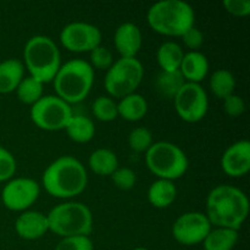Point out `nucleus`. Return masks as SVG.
Wrapping results in <instances>:
<instances>
[{"label":"nucleus","instance_id":"7","mask_svg":"<svg viewBox=\"0 0 250 250\" xmlns=\"http://www.w3.org/2000/svg\"><path fill=\"white\" fill-rule=\"evenodd\" d=\"M146 164L151 173L160 180L175 181L188 170L187 155L176 144L156 142L146 153Z\"/></svg>","mask_w":250,"mask_h":250},{"label":"nucleus","instance_id":"5","mask_svg":"<svg viewBox=\"0 0 250 250\" xmlns=\"http://www.w3.org/2000/svg\"><path fill=\"white\" fill-rule=\"evenodd\" d=\"M23 66L29 76L42 83L53 82L61 66V55L58 45L50 37L33 36L23 48Z\"/></svg>","mask_w":250,"mask_h":250},{"label":"nucleus","instance_id":"22","mask_svg":"<svg viewBox=\"0 0 250 250\" xmlns=\"http://www.w3.org/2000/svg\"><path fill=\"white\" fill-rule=\"evenodd\" d=\"M238 241V231L224 227L210 229L203 241L204 250H232Z\"/></svg>","mask_w":250,"mask_h":250},{"label":"nucleus","instance_id":"36","mask_svg":"<svg viewBox=\"0 0 250 250\" xmlns=\"http://www.w3.org/2000/svg\"><path fill=\"white\" fill-rule=\"evenodd\" d=\"M4 151H5V148H2V146H0V160H1V156L2 154H4Z\"/></svg>","mask_w":250,"mask_h":250},{"label":"nucleus","instance_id":"19","mask_svg":"<svg viewBox=\"0 0 250 250\" xmlns=\"http://www.w3.org/2000/svg\"><path fill=\"white\" fill-rule=\"evenodd\" d=\"M149 203L154 208L158 209H165L173 204L177 197V188H176L173 181L168 180H158L150 185L148 189Z\"/></svg>","mask_w":250,"mask_h":250},{"label":"nucleus","instance_id":"13","mask_svg":"<svg viewBox=\"0 0 250 250\" xmlns=\"http://www.w3.org/2000/svg\"><path fill=\"white\" fill-rule=\"evenodd\" d=\"M211 227L207 215L203 212H185L173 222L172 236L182 246H197L203 243Z\"/></svg>","mask_w":250,"mask_h":250},{"label":"nucleus","instance_id":"21","mask_svg":"<svg viewBox=\"0 0 250 250\" xmlns=\"http://www.w3.org/2000/svg\"><path fill=\"white\" fill-rule=\"evenodd\" d=\"M63 129L76 143H88L95 134L94 122L84 115H72Z\"/></svg>","mask_w":250,"mask_h":250},{"label":"nucleus","instance_id":"3","mask_svg":"<svg viewBox=\"0 0 250 250\" xmlns=\"http://www.w3.org/2000/svg\"><path fill=\"white\" fill-rule=\"evenodd\" d=\"M146 21L156 33L167 37H181L192 28L195 14L192 5L183 0H161L151 5Z\"/></svg>","mask_w":250,"mask_h":250},{"label":"nucleus","instance_id":"1","mask_svg":"<svg viewBox=\"0 0 250 250\" xmlns=\"http://www.w3.org/2000/svg\"><path fill=\"white\" fill-rule=\"evenodd\" d=\"M249 214V200L239 188L220 185L207 198V217L211 226L238 231Z\"/></svg>","mask_w":250,"mask_h":250},{"label":"nucleus","instance_id":"34","mask_svg":"<svg viewBox=\"0 0 250 250\" xmlns=\"http://www.w3.org/2000/svg\"><path fill=\"white\" fill-rule=\"evenodd\" d=\"M182 38L183 44L187 46L188 49H190V51H198V49L203 45L204 43V34L200 29H198L197 27L193 26L192 28H189L188 31H186L185 33L181 36Z\"/></svg>","mask_w":250,"mask_h":250},{"label":"nucleus","instance_id":"27","mask_svg":"<svg viewBox=\"0 0 250 250\" xmlns=\"http://www.w3.org/2000/svg\"><path fill=\"white\" fill-rule=\"evenodd\" d=\"M43 85L44 83H42L41 81L36 80L32 76H26L22 78L15 92L20 102L32 106L43 97Z\"/></svg>","mask_w":250,"mask_h":250},{"label":"nucleus","instance_id":"11","mask_svg":"<svg viewBox=\"0 0 250 250\" xmlns=\"http://www.w3.org/2000/svg\"><path fill=\"white\" fill-rule=\"evenodd\" d=\"M41 187L33 178L16 177L7 181L1 190V202L11 211H26L38 200Z\"/></svg>","mask_w":250,"mask_h":250},{"label":"nucleus","instance_id":"15","mask_svg":"<svg viewBox=\"0 0 250 250\" xmlns=\"http://www.w3.org/2000/svg\"><path fill=\"white\" fill-rule=\"evenodd\" d=\"M114 44L121 58H136L143 44L141 28L133 22H124L115 31Z\"/></svg>","mask_w":250,"mask_h":250},{"label":"nucleus","instance_id":"4","mask_svg":"<svg viewBox=\"0 0 250 250\" xmlns=\"http://www.w3.org/2000/svg\"><path fill=\"white\" fill-rule=\"evenodd\" d=\"M56 97L67 104L84 100L94 83V70L83 59H72L60 66L53 80Z\"/></svg>","mask_w":250,"mask_h":250},{"label":"nucleus","instance_id":"33","mask_svg":"<svg viewBox=\"0 0 250 250\" xmlns=\"http://www.w3.org/2000/svg\"><path fill=\"white\" fill-rule=\"evenodd\" d=\"M224 109L229 116L238 117L243 115L244 110H246V103H244L243 98L233 93L224 99Z\"/></svg>","mask_w":250,"mask_h":250},{"label":"nucleus","instance_id":"16","mask_svg":"<svg viewBox=\"0 0 250 250\" xmlns=\"http://www.w3.org/2000/svg\"><path fill=\"white\" fill-rule=\"evenodd\" d=\"M15 231L21 238L36 241L49 231L48 217L41 211L26 210L15 221Z\"/></svg>","mask_w":250,"mask_h":250},{"label":"nucleus","instance_id":"23","mask_svg":"<svg viewBox=\"0 0 250 250\" xmlns=\"http://www.w3.org/2000/svg\"><path fill=\"white\" fill-rule=\"evenodd\" d=\"M88 166L94 173L99 176H111L119 167V159L112 150L107 148H99L90 154Z\"/></svg>","mask_w":250,"mask_h":250},{"label":"nucleus","instance_id":"29","mask_svg":"<svg viewBox=\"0 0 250 250\" xmlns=\"http://www.w3.org/2000/svg\"><path fill=\"white\" fill-rule=\"evenodd\" d=\"M128 146L134 153H146L153 146V134L146 127H136L128 134Z\"/></svg>","mask_w":250,"mask_h":250},{"label":"nucleus","instance_id":"30","mask_svg":"<svg viewBox=\"0 0 250 250\" xmlns=\"http://www.w3.org/2000/svg\"><path fill=\"white\" fill-rule=\"evenodd\" d=\"M112 63H114L112 54L106 46L100 44V45H98L97 48H94L90 51L89 65L92 66L93 70L94 68H98V70H109Z\"/></svg>","mask_w":250,"mask_h":250},{"label":"nucleus","instance_id":"9","mask_svg":"<svg viewBox=\"0 0 250 250\" xmlns=\"http://www.w3.org/2000/svg\"><path fill=\"white\" fill-rule=\"evenodd\" d=\"M31 120L44 131H60L65 128L73 112L71 105L56 95H43L31 106Z\"/></svg>","mask_w":250,"mask_h":250},{"label":"nucleus","instance_id":"25","mask_svg":"<svg viewBox=\"0 0 250 250\" xmlns=\"http://www.w3.org/2000/svg\"><path fill=\"white\" fill-rule=\"evenodd\" d=\"M186 81L180 70L160 71L155 78V88L163 97L173 98L177 95L181 88L185 85Z\"/></svg>","mask_w":250,"mask_h":250},{"label":"nucleus","instance_id":"17","mask_svg":"<svg viewBox=\"0 0 250 250\" xmlns=\"http://www.w3.org/2000/svg\"><path fill=\"white\" fill-rule=\"evenodd\" d=\"M180 71L186 82L199 84L209 73V61L200 51H188L183 56Z\"/></svg>","mask_w":250,"mask_h":250},{"label":"nucleus","instance_id":"10","mask_svg":"<svg viewBox=\"0 0 250 250\" xmlns=\"http://www.w3.org/2000/svg\"><path fill=\"white\" fill-rule=\"evenodd\" d=\"M173 103L178 116L189 124L202 121L209 109L207 92L198 83L186 82L173 98Z\"/></svg>","mask_w":250,"mask_h":250},{"label":"nucleus","instance_id":"24","mask_svg":"<svg viewBox=\"0 0 250 250\" xmlns=\"http://www.w3.org/2000/svg\"><path fill=\"white\" fill-rule=\"evenodd\" d=\"M185 56L182 48L176 42H164L156 51V60L161 71L180 70L181 62Z\"/></svg>","mask_w":250,"mask_h":250},{"label":"nucleus","instance_id":"31","mask_svg":"<svg viewBox=\"0 0 250 250\" xmlns=\"http://www.w3.org/2000/svg\"><path fill=\"white\" fill-rule=\"evenodd\" d=\"M110 177H111L114 185L121 190L132 189L137 182L136 172L129 167H120L119 166Z\"/></svg>","mask_w":250,"mask_h":250},{"label":"nucleus","instance_id":"26","mask_svg":"<svg viewBox=\"0 0 250 250\" xmlns=\"http://www.w3.org/2000/svg\"><path fill=\"white\" fill-rule=\"evenodd\" d=\"M210 89L212 94L219 99L224 100L229 95L233 94L236 88V78L231 71L226 68H219L214 71L209 81Z\"/></svg>","mask_w":250,"mask_h":250},{"label":"nucleus","instance_id":"2","mask_svg":"<svg viewBox=\"0 0 250 250\" xmlns=\"http://www.w3.org/2000/svg\"><path fill=\"white\" fill-rule=\"evenodd\" d=\"M42 182L51 197L70 199L80 195L87 187V170L75 156L63 155L49 164L42 176Z\"/></svg>","mask_w":250,"mask_h":250},{"label":"nucleus","instance_id":"18","mask_svg":"<svg viewBox=\"0 0 250 250\" xmlns=\"http://www.w3.org/2000/svg\"><path fill=\"white\" fill-rule=\"evenodd\" d=\"M23 62L19 59H6L0 62V94H9L16 90L24 77Z\"/></svg>","mask_w":250,"mask_h":250},{"label":"nucleus","instance_id":"28","mask_svg":"<svg viewBox=\"0 0 250 250\" xmlns=\"http://www.w3.org/2000/svg\"><path fill=\"white\" fill-rule=\"evenodd\" d=\"M92 110L94 116L102 122H111L119 116L117 104L110 97H98L93 102Z\"/></svg>","mask_w":250,"mask_h":250},{"label":"nucleus","instance_id":"32","mask_svg":"<svg viewBox=\"0 0 250 250\" xmlns=\"http://www.w3.org/2000/svg\"><path fill=\"white\" fill-rule=\"evenodd\" d=\"M55 250H94V246L87 236L66 237L59 242Z\"/></svg>","mask_w":250,"mask_h":250},{"label":"nucleus","instance_id":"8","mask_svg":"<svg viewBox=\"0 0 250 250\" xmlns=\"http://www.w3.org/2000/svg\"><path fill=\"white\" fill-rule=\"evenodd\" d=\"M144 76V67L137 58H120L114 61L104 78V87L110 97L124 98L136 93Z\"/></svg>","mask_w":250,"mask_h":250},{"label":"nucleus","instance_id":"12","mask_svg":"<svg viewBox=\"0 0 250 250\" xmlns=\"http://www.w3.org/2000/svg\"><path fill=\"white\" fill-rule=\"evenodd\" d=\"M60 42L65 49L72 53H90L102 44V32L97 26L88 22H70L61 29Z\"/></svg>","mask_w":250,"mask_h":250},{"label":"nucleus","instance_id":"20","mask_svg":"<svg viewBox=\"0 0 250 250\" xmlns=\"http://www.w3.org/2000/svg\"><path fill=\"white\" fill-rule=\"evenodd\" d=\"M119 116L129 122H137L144 119L148 112V102L143 95L138 93H132L121 98L117 104Z\"/></svg>","mask_w":250,"mask_h":250},{"label":"nucleus","instance_id":"37","mask_svg":"<svg viewBox=\"0 0 250 250\" xmlns=\"http://www.w3.org/2000/svg\"><path fill=\"white\" fill-rule=\"evenodd\" d=\"M133 250H149V249H146V248H143V247H138V248H134Z\"/></svg>","mask_w":250,"mask_h":250},{"label":"nucleus","instance_id":"14","mask_svg":"<svg viewBox=\"0 0 250 250\" xmlns=\"http://www.w3.org/2000/svg\"><path fill=\"white\" fill-rule=\"evenodd\" d=\"M221 167L229 177H242L250 170V142L238 141L231 144L221 156Z\"/></svg>","mask_w":250,"mask_h":250},{"label":"nucleus","instance_id":"35","mask_svg":"<svg viewBox=\"0 0 250 250\" xmlns=\"http://www.w3.org/2000/svg\"><path fill=\"white\" fill-rule=\"evenodd\" d=\"M224 6L229 14L237 17H246L250 14L249 0H225Z\"/></svg>","mask_w":250,"mask_h":250},{"label":"nucleus","instance_id":"6","mask_svg":"<svg viewBox=\"0 0 250 250\" xmlns=\"http://www.w3.org/2000/svg\"><path fill=\"white\" fill-rule=\"evenodd\" d=\"M49 231L61 238L87 236L93 231V215L89 208L78 202L61 203L46 215Z\"/></svg>","mask_w":250,"mask_h":250}]
</instances>
